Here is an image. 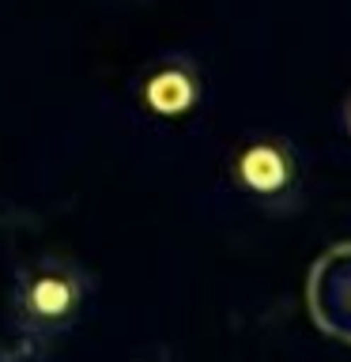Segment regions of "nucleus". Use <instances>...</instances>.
I'll return each instance as SVG.
<instances>
[{"instance_id": "nucleus-3", "label": "nucleus", "mask_w": 351, "mask_h": 362, "mask_svg": "<svg viewBox=\"0 0 351 362\" xmlns=\"http://www.w3.org/2000/svg\"><path fill=\"white\" fill-rule=\"evenodd\" d=\"M197 98H200V83H197L192 64L185 61H170L163 68H155L144 83V102L159 117H181V113L197 106Z\"/></svg>"}, {"instance_id": "nucleus-1", "label": "nucleus", "mask_w": 351, "mask_h": 362, "mask_svg": "<svg viewBox=\"0 0 351 362\" xmlns=\"http://www.w3.org/2000/svg\"><path fill=\"white\" fill-rule=\"evenodd\" d=\"M87 283L84 272L61 257H42L38 264L19 272L16 313L19 325L34 336H61L84 310Z\"/></svg>"}, {"instance_id": "nucleus-2", "label": "nucleus", "mask_w": 351, "mask_h": 362, "mask_svg": "<svg viewBox=\"0 0 351 362\" xmlns=\"http://www.w3.org/2000/svg\"><path fill=\"white\" fill-rule=\"evenodd\" d=\"M231 174L238 189L265 204H283L294 192V155L283 140H253L234 155Z\"/></svg>"}, {"instance_id": "nucleus-4", "label": "nucleus", "mask_w": 351, "mask_h": 362, "mask_svg": "<svg viewBox=\"0 0 351 362\" xmlns=\"http://www.w3.org/2000/svg\"><path fill=\"white\" fill-rule=\"evenodd\" d=\"M344 121H347V132H351V102H347V113H344Z\"/></svg>"}]
</instances>
